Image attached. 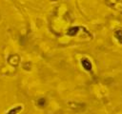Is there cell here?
<instances>
[{
	"label": "cell",
	"mask_w": 122,
	"mask_h": 114,
	"mask_svg": "<svg viewBox=\"0 0 122 114\" xmlns=\"http://www.w3.org/2000/svg\"><path fill=\"white\" fill-rule=\"evenodd\" d=\"M81 64H82V66L84 67V69L85 70H87V71H91L92 70V63L90 62V60L89 59H82L81 60Z\"/></svg>",
	"instance_id": "cell-1"
},
{
	"label": "cell",
	"mask_w": 122,
	"mask_h": 114,
	"mask_svg": "<svg viewBox=\"0 0 122 114\" xmlns=\"http://www.w3.org/2000/svg\"><path fill=\"white\" fill-rule=\"evenodd\" d=\"M114 36L116 37V39L118 40V42H119L120 44H122V29H121V28L117 29V30L114 32Z\"/></svg>",
	"instance_id": "cell-2"
},
{
	"label": "cell",
	"mask_w": 122,
	"mask_h": 114,
	"mask_svg": "<svg viewBox=\"0 0 122 114\" xmlns=\"http://www.w3.org/2000/svg\"><path fill=\"white\" fill-rule=\"evenodd\" d=\"M38 105L39 106H44L45 105V104H46V100L44 99V98H41V99H39L38 100Z\"/></svg>",
	"instance_id": "cell-3"
}]
</instances>
